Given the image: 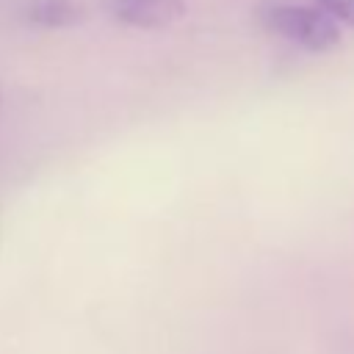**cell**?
<instances>
[{
	"label": "cell",
	"instance_id": "cell-1",
	"mask_svg": "<svg viewBox=\"0 0 354 354\" xmlns=\"http://www.w3.org/2000/svg\"><path fill=\"white\" fill-rule=\"evenodd\" d=\"M254 22L304 50L326 53L335 50L343 39L340 25H335L324 11L315 6H299V3H260L254 8Z\"/></svg>",
	"mask_w": 354,
	"mask_h": 354
},
{
	"label": "cell",
	"instance_id": "cell-2",
	"mask_svg": "<svg viewBox=\"0 0 354 354\" xmlns=\"http://www.w3.org/2000/svg\"><path fill=\"white\" fill-rule=\"evenodd\" d=\"M105 8L116 22L141 30L166 28L185 17V0H105Z\"/></svg>",
	"mask_w": 354,
	"mask_h": 354
},
{
	"label": "cell",
	"instance_id": "cell-4",
	"mask_svg": "<svg viewBox=\"0 0 354 354\" xmlns=\"http://www.w3.org/2000/svg\"><path fill=\"white\" fill-rule=\"evenodd\" d=\"M318 11H324L335 25L354 28V0H313Z\"/></svg>",
	"mask_w": 354,
	"mask_h": 354
},
{
	"label": "cell",
	"instance_id": "cell-3",
	"mask_svg": "<svg viewBox=\"0 0 354 354\" xmlns=\"http://www.w3.org/2000/svg\"><path fill=\"white\" fill-rule=\"evenodd\" d=\"M22 19L41 30H61L77 25L83 19V8L75 0H28Z\"/></svg>",
	"mask_w": 354,
	"mask_h": 354
}]
</instances>
